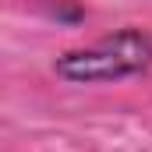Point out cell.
Returning a JSON list of instances; mask_svg holds the SVG:
<instances>
[{
    "mask_svg": "<svg viewBox=\"0 0 152 152\" xmlns=\"http://www.w3.org/2000/svg\"><path fill=\"white\" fill-rule=\"evenodd\" d=\"M152 71V32L124 25L85 46H71L53 57V75L64 85H117Z\"/></svg>",
    "mask_w": 152,
    "mask_h": 152,
    "instance_id": "obj_1",
    "label": "cell"
},
{
    "mask_svg": "<svg viewBox=\"0 0 152 152\" xmlns=\"http://www.w3.org/2000/svg\"><path fill=\"white\" fill-rule=\"evenodd\" d=\"M50 14H53L57 21H67V25H78V21H85V7H81L78 0H57V4L50 7Z\"/></svg>",
    "mask_w": 152,
    "mask_h": 152,
    "instance_id": "obj_2",
    "label": "cell"
}]
</instances>
